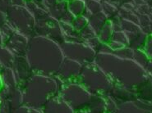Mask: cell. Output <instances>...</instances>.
I'll return each mask as SVG.
<instances>
[{
  "label": "cell",
  "mask_w": 152,
  "mask_h": 113,
  "mask_svg": "<svg viewBox=\"0 0 152 113\" xmlns=\"http://www.w3.org/2000/svg\"><path fill=\"white\" fill-rule=\"evenodd\" d=\"M123 109L124 113H152V103L137 99L132 102H128Z\"/></svg>",
  "instance_id": "1"
},
{
  "label": "cell",
  "mask_w": 152,
  "mask_h": 113,
  "mask_svg": "<svg viewBox=\"0 0 152 113\" xmlns=\"http://www.w3.org/2000/svg\"><path fill=\"white\" fill-rule=\"evenodd\" d=\"M137 99L152 103V77L148 75L145 80L135 91Z\"/></svg>",
  "instance_id": "2"
},
{
  "label": "cell",
  "mask_w": 152,
  "mask_h": 113,
  "mask_svg": "<svg viewBox=\"0 0 152 113\" xmlns=\"http://www.w3.org/2000/svg\"><path fill=\"white\" fill-rule=\"evenodd\" d=\"M142 51L147 55L150 59H152V35L146 37L145 44L142 48Z\"/></svg>",
  "instance_id": "3"
},
{
  "label": "cell",
  "mask_w": 152,
  "mask_h": 113,
  "mask_svg": "<svg viewBox=\"0 0 152 113\" xmlns=\"http://www.w3.org/2000/svg\"><path fill=\"white\" fill-rule=\"evenodd\" d=\"M145 70L147 71V73H148L149 75L152 77V59L150 60L148 65H147V67L145 68Z\"/></svg>",
  "instance_id": "4"
}]
</instances>
